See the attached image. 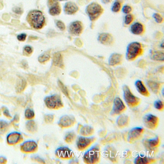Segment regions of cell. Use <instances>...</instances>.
I'll return each mask as SVG.
<instances>
[{"label":"cell","mask_w":164,"mask_h":164,"mask_svg":"<svg viewBox=\"0 0 164 164\" xmlns=\"http://www.w3.org/2000/svg\"><path fill=\"white\" fill-rule=\"evenodd\" d=\"M27 21L31 27L36 29H42L45 23V17L43 13L37 10L29 12L27 16Z\"/></svg>","instance_id":"6da1fadb"},{"label":"cell","mask_w":164,"mask_h":164,"mask_svg":"<svg viewBox=\"0 0 164 164\" xmlns=\"http://www.w3.org/2000/svg\"><path fill=\"white\" fill-rule=\"evenodd\" d=\"M100 158V148L99 145L92 147L85 152L83 161L86 164H96L99 162Z\"/></svg>","instance_id":"7a4b0ae2"},{"label":"cell","mask_w":164,"mask_h":164,"mask_svg":"<svg viewBox=\"0 0 164 164\" xmlns=\"http://www.w3.org/2000/svg\"><path fill=\"white\" fill-rule=\"evenodd\" d=\"M143 50L141 44L138 42L129 44L127 47L126 52L127 59L133 61L142 54Z\"/></svg>","instance_id":"3957f363"},{"label":"cell","mask_w":164,"mask_h":164,"mask_svg":"<svg viewBox=\"0 0 164 164\" xmlns=\"http://www.w3.org/2000/svg\"><path fill=\"white\" fill-rule=\"evenodd\" d=\"M44 102L49 109H58L64 106L61 96L58 95L46 96L44 99Z\"/></svg>","instance_id":"277c9868"},{"label":"cell","mask_w":164,"mask_h":164,"mask_svg":"<svg viewBox=\"0 0 164 164\" xmlns=\"http://www.w3.org/2000/svg\"><path fill=\"white\" fill-rule=\"evenodd\" d=\"M124 99L128 106L131 108H135L139 105L141 99L134 95L127 85L123 86Z\"/></svg>","instance_id":"5b68a950"},{"label":"cell","mask_w":164,"mask_h":164,"mask_svg":"<svg viewBox=\"0 0 164 164\" xmlns=\"http://www.w3.org/2000/svg\"><path fill=\"white\" fill-rule=\"evenodd\" d=\"M86 12L91 21L96 20L103 12V8L98 3H92L86 8Z\"/></svg>","instance_id":"8992f818"},{"label":"cell","mask_w":164,"mask_h":164,"mask_svg":"<svg viewBox=\"0 0 164 164\" xmlns=\"http://www.w3.org/2000/svg\"><path fill=\"white\" fill-rule=\"evenodd\" d=\"M95 140V138L86 136L78 137L76 142L77 147L80 151H83L90 146Z\"/></svg>","instance_id":"52a82bcc"},{"label":"cell","mask_w":164,"mask_h":164,"mask_svg":"<svg viewBox=\"0 0 164 164\" xmlns=\"http://www.w3.org/2000/svg\"><path fill=\"white\" fill-rule=\"evenodd\" d=\"M38 149V144L34 140H28L23 142L20 145V150L26 154L33 153Z\"/></svg>","instance_id":"ba28073f"},{"label":"cell","mask_w":164,"mask_h":164,"mask_svg":"<svg viewBox=\"0 0 164 164\" xmlns=\"http://www.w3.org/2000/svg\"><path fill=\"white\" fill-rule=\"evenodd\" d=\"M144 126L149 129H154L157 128L159 123V118L152 114H148L144 118Z\"/></svg>","instance_id":"9c48e42d"},{"label":"cell","mask_w":164,"mask_h":164,"mask_svg":"<svg viewBox=\"0 0 164 164\" xmlns=\"http://www.w3.org/2000/svg\"><path fill=\"white\" fill-rule=\"evenodd\" d=\"M144 129L141 127H135L129 131L128 134V142L132 143L139 139L144 133Z\"/></svg>","instance_id":"30bf717a"},{"label":"cell","mask_w":164,"mask_h":164,"mask_svg":"<svg viewBox=\"0 0 164 164\" xmlns=\"http://www.w3.org/2000/svg\"><path fill=\"white\" fill-rule=\"evenodd\" d=\"M55 155L58 158L63 159H68L74 156V153L69 148L67 147H60L55 151Z\"/></svg>","instance_id":"8fae6325"},{"label":"cell","mask_w":164,"mask_h":164,"mask_svg":"<svg viewBox=\"0 0 164 164\" xmlns=\"http://www.w3.org/2000/svg\"><path fill=\"white\" fill-rule=\"evenodd\" d=\"M76 121L74 116L71 115H65L61 116L58 121V125L61 128H67L73 126Z\"/></svg>","instance_id":"7c38bea8"},{"label":"cell","mask_w":164,"mask_h":164,"mask_svg":"<svg viewBox=\"0 0 164 164\" xmlns=\"http://www.w3.org/2000/svg\"><path fill=\"white\" fill-rule=\"evenodd\" d=\"M126 108L122 100L119 97H116L114 101V105L111 114L118 115L122 114Z\"/></svg>","instance_id":"4fadbf2b"},{"label":"cell","mask_w":164,"mask_h":164,"mask_svg":"<svg viewBox=\"0 0 164 164\" xmlns=\"http://www.w3.org/2000/svg\"><path fill=\"white\" fill-rule=\"evenodd\" d=\"M23 138L22 134L17 131L10 132L6 137V141L9 145H14L21 142Z\"/></svg>","instance_id":"5bb4252c"},{"label":"cell","mask_w":164,"mask_h":164,"mask_svg":"<svg viewBox=\"0 0 164 164\" xmlns=\"http://www.w3.org/2000/svg\"><path fill=\"white\" fill-rule=\"evenodd\" d=\"M83 27L80 21H76L72 22L68 28L70 33L74 36H80L83 31Z\"/></svg>","instance_id":"9a60e30c"},{"label":"cell","mask_w":164,"mask_h":164,"mask_svg":"<svg viewBox=\"0 0 164 164\" xmlns=\"http://www.w3.org/2000/svg\"><path fill=\"white\" fill-rule=\"evenodd\" d=\"M48 6L49 7V12L51 16H55L61 13V9L59 3L55 0H49Z\"/></svg>","instance_id":"2e32d148"},{"label":"cell","mask_w":164,"mask_h":164,"mask_svg":"<svg viewBox=\"0 0 164 164\" xmlns=\"http://www.w3.org/2000/svg\"><path fill=\"white\" fill-rule=\"evenodd\" d=\"M144 145L145 147L148 149L153 150L154 148H157L159 145L160 143V139L158 137H155V138L150 139H146L144 140L143 142Z\"/></svg>","instance_id":"e0dca14e"},{"label":"cell","mask_w":164,"mask_h":164,"mask_svg":"<svg viewBox=\"0 0 164 164\" xmlns=\"http://www.w3.org/2000/svg\"><path fill=\"white\" fill-rule=\"evenodd\" d=\"M98 41L104 45H110L113 42V37L108 33H102L99 35Z\"/></svg>","instance_id":"ac0fdd59"},{"label":"cell","mask_w":164,"mask_h":164,"mask_svg":"<svg viewBox=\"0 0 164 164\" xmlns=\"http://www.w3.org/2000/svg\"><path fill=\"white\" fill-rule=\"evenodd\" d=\"M78 7L74 2H69L65 3L64 11L67 15H73L78 10Z\"/></svg>","instance_id":"d6986e66"},{"label":"cell","mask_w":164,"mask_h":164,"mask_svg":"<svg viewBox=\"0 0 164 164\" xmlns=\"http://www.w3.org/2000/svg\"><path fill=\"white\" fill-rule=\"evenodd\" d=\"M94 131L95 130L93 127L87 125L81 126L80 127H78V133L83 136L87 137L93 135Z\"/></svg>","instance_id":"ffe728a7"},{"label":"cell","mask_w":164,"mask_h":164,"mask_svg":"<svg viewBox=\"0 0 164 164\" xmlns=\"http://www.w3.org/2000/svg\"><path fill=\"white\" fill-rule=\"evenodd\" d=\"M131 33L134 35H141L144 31V25L139 22L134 23L131 26Z\"/></svg>","instance_id":"44dd1931"},{"label":"cell","mask_w":164,"mask_h":164,"mask_svg":"<svg viewBox=\"0 0 164 164\" xmlns=\"http://www.w3.org/2000/svg\"><path fill=\"white\" fill-rule=\"evenodd\" d=\"M122 60V55L120 54L115 53L110 55L108 63L109 65L115 66L120 64Z\"/></svg>","instance_id":"7402d4cb"},{"label":"cell","mask_w":164,"mask_h":164,"mask_svg":"<svg viewBox=\"0 0 164 164\" xmlns=\"http://www.w3.org/2000/svg\"><path fill=\"white\" fill-rule=\"evenodd\" d=\"M135 84L137 90L141 95L145 97H148L149 95V93L142 81L138 80L135 82Z\"/></svg>","instance_id":"603a6c76"},{"label":"cell","mask_w":164,"mask_h":164,"mask_svg":"<svg viewBox=\"0 0 164 164\" xmlns=\"http://www.w3.org/2000/svg\"><path fill=\"white\" fill-rule=\"evenodd\" d=\"M52 64L55 67L63 68L64 62L62 55L60 52H56L54 54L52 58Z\"/></svg>","instance_id":"cb8c5ba5"},{"label":"cell","mask_w":164,"mask_h":164,"mask_svg":"<svg viewBox=\"0 0 164 164\" xmlns=\"http://www.w3.org/2000/svg\"><path fill=\"white\" fill-rule=\"evenodd\" d=\"M129 123V118L128 116L121 115L118 117L116 123L119 128H123L127 126Z\"/></svg>","instance_id":"d4e9b609"},{"label":"cell","mask_w":164,"mask_h":164,"mask_svg":"<svg viewBox=\"0 0 164 164\" xmlns=\"http://www.w3.org/2000/svg\"><path fill=\"white\" fill-rule=\"evenodd\" d=\"M27 81L25 78H19L17 80L16 84V91L18 93H21L25 90L27 87Z\"/></svg>","instance_id":"484cf974"},{"label":"cell","mask_w":164,"mask_h":164,"mask_svg":"<svg viewBox=\"0 0 164 164\" xmlns=\"http://www.w3.org/2000/svg\"><path fill=\"white\" fill-rule=\"evenodd\" d=\"M154 160L152 158L142 155H139L135 159L134 163L137 164H147L152 163L154 162Z\"/></svg>","instance_id":"4316f807"},{"label":"cell","mask_w":164,"mask_h":164,"mask_svg":"<svg viewBox=\"0 0 164 164\" xmlns=\"http://www.w3.org/2000/svg\"><path fill=\"white\" fill-rule=\"evenodd\" d=\"M151 58L154 61H164V52L163 51H152L151 52Z\"/></svg>","instance_id":"83f0119b"},{"label":"cell","mask_w":164,"mask_h":164,"mask_svg":"<svg viewBox=\"0 0 164 164\" xmlns=\"http://www.w3.org/2000/svg\"><path fill=\"white\" fill-rule=\"evenodd\" d=\"M147 84L150 90L154 93L158 94L159 93L160 87H161L159 83H157L155 81L150 80V81H147Z\"/></svg>","instance_id":"f1b7e54d"},{"label":"cell","mask_w":164,"mask_h":164,"mask_svg":"<svg viewBox=\"0 0 164 164\" xmlns=\"http://www.w3.org/2000/svg\"><path fill=\"white\" fill-rule=\"evenodd\" d=\"M26 128L28 131L31 133H34L36 132L38 127L36 122L33 120L31 119L28 120V121H27L26 123Z\"/></svg>","instance_id":"f546056e"},{"label":"cell","mask_w":164,"mask_h":164,"mask_svg":"<svg viewBox=\"0 0 164 164\" xmlns=\"http://www.w3.org/2000/svg\"><path fill=\"white\" fill-rule=\"evenodd\" d=\"M76 137V135L73 131H69L67 132L65 134L64 140L67 144H71L73 142V141L75 139Z\"/></svg>","instance_id":"4dcf8cb0"},{"label":"cell","mask_w":164,"mask_h":164,"mask_svg":"<svg viewBox=\"0 0 164 164\" xmlns=\"http://www.w3.org/2000/svg\"><path fill=\"white\" fill-rule=\"evenodd\" d=\"M9 128V124L6 121L0 120V135L5 133Z\"/></svg>","instance_id":"1f68e13d"},{"label":"cell","mask_w":164,"mask_h":164,"mask_svg":"<svg viewBox=\"0 0 164 164\" xmlns=\"http://www.w3.org/2000/svg\"><path fill=\"white\" fill-rule=\"evenodd\" d=\"M50 59V55L49 52H44L39 55L38 57V61L41 63L46 62Z\"/></svg>","instance_id":"d6a6232c"},{"label":"cell","mask_w":164,"mask_h":164,"mask_svg":"<svg viewBox=\"0 0 164 164\" xmlns=\"http://www.w3.org/2000/svg\"><path fill=\"white\" fill-rule=\"evenodd\" d=\"M35 113L34 111L30 108H27L25 111V118L28 120H31L35 118Z\"/></svg>","instance_id":"836d02e7"},{"label":"cell","mask_w":164,"mask_h":164,"mask_svg":"<svg viewBox=\"0 0 164 164\" xmlns=\"http://www.w3.org/2000/svg\"><path fill=\"white\" fill-rule=\"evenodd\" d=\"M154 106L155 109L158 110L163 111L164 110V103L161 100H157L154 103Z\"/></svg>","instance_id":"e575fe53"},{"label":"cell","mask_w":164,"mask_h":164,"mask_svg":"<svg viewBox=\"0 0 164 164\" xmlns=\"http://www.w3.org/2000/svg\"><path fill=\"white\" fill-rule=\"evenodd\" d=\"M58 86H59L60 88L62 91V92L63 93L64 95H65V96L68 97H69V95H68V90L67 89V88L64 85V84L60 80H58Z\"/></svg>","instance_id":"d590c367"},{"label":"cell","mask_w":164,"mask_h":164,"mask_svg":"<svg viewBox=\"0 0 164 164\" xmlns=\"http://www.w3.org/2000/svg\"><path fill=\"white\" fill-rule=\"evenodd\" d=\"M54 117L52 114H47L44 116V119L45 122L47 124L52 123L54 121Z\"/></svg>","instance_id":"8d00e7d4"},{"label":"cell","mask_w":164,"mask_h":164,"mask_svg":"<svg viewBox=\"0 0 164 164\" xmlns=\"http://www.w3.org/2000/svg\"><path fill=\"white\" fill-rule=\"evenodd\" d=\"M121 9V4L119 2H116L114 3L112 7V11L115 13L119 12Z\"/></svg>","instance_id":"74e56055"},{"label":"cell","mask_w":164,"mask_h":164,"mask_svg":"<svg viewBox=\"0 0 164 164\" xmlns=\"http://www.w3.org/2000/svg\"><path fill=\"white\" fill-rule=\"evenodd\" d=\"M133 20V16L131 14H128L125 18V24L127 25H129Z\"/></svg>","instance_id":"f35d334b"},{"label":"cell","mask_w":164,"mask_h":164,"mask_svg":"<svg viewBox=\"0 0 164 164\" xmlns=\"http://www.w3.org/2000/svg\"><path fill=\"white\" fill-rule=\"evenodd\" d=\"M153 18L154 19H155V21L157 23H162L163 21V18L162 16H161V15L158 13L154 14L153 16Z\"/></svg>","instance_id":"ab89813d"},{"label":"cell","mask_w":164,"mask_h":164,"mask_svg":"<svg viewBox=\"0 0 164 164\" xmlns=\"http://www.w3.org/2000/svg\"><path fill=\"white\" fill-rule=\"evenodd\" d=\"M56 25L57 28H59V29L61 31H64L65 29V24L60 20L57 21L56 23Z\"/></svg>","instance_id":"60d3db41"},{"label":"cell","mask_w":164,"mask_h":164,"mask_svg":"<svg viewBox=\"0 0 164 164\" xmlns=\"http://www.w3.org/2000/svg\"><path fill=\"white\" fill-rule=\"evenodd\" d=\"M24 52L28 55H31L33 52V49L30 46H26L24 48Z\"/></svg>","instance_id":"b9f144b4"},{"label":"cell","mask_w":164,"mask_h":164,"mask_svg":"<svg viewBox=\"0 0 164 164\" xmlns=\"http://www.w3.org/2000/svg\"><path fill=\"white\" fill-rule=\"evenodd\" d=\"M132 11V8L129 5H125L122 8V11L124 13L126 14H129Z\"/></svg>","instance_id":"7bdbcfd3"},{"label":"cell","mask_w":164,"mask_h":164,"mask_svg":"<svg viewBox=\"0 0 164 164\" xmlns=\"http://www.w3.org/2000/svg\"><path fill=\"white\" fill-rule=\"evenodd\" d=\"M2 110H3V114L5 115V116H6L8 118H12V116H11V115L10 114L9 110L7 108L3 106L2 108Z\"/></svg>","instance_id":"ee69618b"},{"label":"cell","mask_w":164,"mask_h":164,"mask_svg":"<svg viewBox=\"0 0 164 164\" xmlns=\"http://www.w3.org/2000/svg\"><path fill=\"white\" fill-rule=\"evenodd\" d=\"M27 34L25 33H22L19 34L17 36L18 40L20 42H24L26 39Z\"/></svg>","instance_id":"f6af8a7d"},{"label":"cell","mask_w":164,"mask_h":164,"mask_svg":"<svg viewBox=\"0 0 164 164\" xmlns=\"http://www.w3.org/2000/svg\"><path fill=\"white\" fill-rule=\"evenodd\" d=\"M13 11L15 13L18 14H21L23 12L22 9L20 8L15 7L13 8Z\"/></svg>","instance_id":"bcb514c9"},{"label":"cell","mask_w":164,"mask_h":164,"mask_svg":"<svg viewBox=\"0 0 164 164\" xmlns=\"http://www.w3.org/2000/svg\"><path fill=\"white\" fill-rule=\"evenodd\" d=\"M34 159H35V160L38 162L45 163V162H44V160L42 159V158H41V157H38V156H35L34 157Z\"/></svg>","instance_id":"7dc6e473"},{"label":"cell","mask_w":164,"mask_h":164,"mask_svg":"<svg viewBox=\"0 0 164 164\" xmlns=\"http://www.w3.org/2000/svg\"><path fill=\"white\" fill-rule=\"evenodd\" d=\"M7 162V159L5 157H0V164H5Z\"/></svg>","instance_id":"c3c4849f"},{"label":"cell","mask_w":164,"mask_h":164,"mask_svg":"<svg viewBox=\"0 0 164 164\" xmlns=\"http://www.w3.org/2000/svg\"><path fill=\"white\" fill-rule=\"evenodd\" d=\"M102 1L103 3L107 4V3H110V2L112 1V0H102Z\"/></svg>","instance_id":"681fc988"},{"label":"cell","mask_w":164,"mask_h":164,"mask_svg":"<svg viewBox=\"0 0 164 164\" xmlns=\"http://www.w3.org/2000/svg\"><path fill=\"white\" fill-rule=\"evenodd\" d=\"M57 1H61L62 0H57Z\"/></svg>","instance_id":"f907efd6"}]
</instances>
